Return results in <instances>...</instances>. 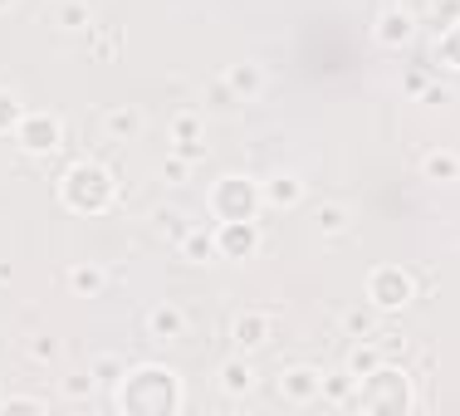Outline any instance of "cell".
Returning <instances> with one entry per match:
<instances>
[{
    "mask_svg": "<svg viewBox=\"0 0 460 416\" xmlns=\"http://www.w3.org/2000/svg\"><path fill=\"white\" fill-rule=\"evenodd\" d=\"M59 201L79 216H103L108 206H113V172L93 157H79L59 177Z\"/></svg>",
    "mask_w": 460,
    "mask_h": 416,
    "instance_id": "cell-1",
    "label": "cell"
},
{
    "mask_svg": "<svg viewBox=\"0 0 460 416\" xmlns=\"http://www.w3.org/2000/svg\"><path fill=\"white\" fill-rule=\"evenodd\" d=\"M358 397H353V412H411V377L402 367H392V363H377L367 372L363 382H358Z\"/></svg>",
    "mask_w": 460,
    "mask_h": 416,
    "instance_id": "cell-2",
    "label": "cell"
},
{
    "mask_svg": "<svg viewBox=\"0 0 460 416\" xmlns=\"http://www.w3.org/2000/svg\"><path fill=\"white\" fill-rule=\"evenodd\" d=\"M416 284H411V270L402 265H372L367 270V304L377 314H402L411 304Z\"/></svg>",
    "mask_w": 460,
    "mask_h": 416,
    "instance_id": "cell-3",
    "label": "cell"
},
{
    "mask_svg": "<svg viewBox=\"0 0 460 416\" xmlns=\"http://www.w3.org/2000/svg\"><path fill=\"white\" fill-rule=\"evenodd\" d=\"M211 211L221 216V221H255L260 216V181L221 177L211 186Z\"/></svg>",
    "mask_w": 460,
    "mask_h": 416,
    "instance_id": "cell-4",
    "label": "cell"
},
{
    "mask_svg": "<svg viewBox=\"0 0 460 416\" xmlns=\"http://www.w3.org/2000/svg\"><path fill=\"white\" fill-rule=\"evenodd\" d=\"M15 142H20V152H30V157H45V152H54L64 142V123H59V113H49V108H35V113H20V123H15Z\"/></svg>",
    "mask_w": 460,
    "mask_h": 416,
    "instance_id": "cell-5",
    "label": "cell"
},
{
    "mask_svg": "<svg viewBox=\"0 0 460 416\" xmlns=\"http://www.w3.org/2000/svg\"><path fill=\"white\" fill-rule=\"evenodd\" d=\"M275 338V314L270 309H240L235 319H230V343H235V353H260V348Z\"/></svg>",
    "mask_w": 460,
    "mask_h": 416,
    "instance_id": "cell-6",
    "label": "cell"
},
{
    "mask_svg": "<svg viewBox=\"0 0 460 416\" xmlns=\"http://www.w3.org/2000/svg\"><path fill=\"white\" fill-rule=\"evenodd\" d=\"M260 250V226L255 221H221L216 226V255L221 260H250Z\"/></svg>",
    "mask_w": 460,
    "mask_h": 416,
    "instance_id": "cell-7",
    "label": "cell"
},
{
    "mask_svg": "<svg viewBox=\"0 0 460 416\" xmlns=\"http://www.w3.org/2000/svg\"><path fill=\"white\" fill-rule=\"evenodd\" d=\"M319 372L323 367H309V363H294L279 372V397L289 407H314L319 402Z\"/></svg>",
    "mask_w": 460,
    "mask_h": 416,
    "instance_id": "cell-8",
    "label": "cell"
},
{
    "mask_svg": "<svg viewBox=\"0 0 460 416\" xmlns=\"http://www.w3.org/2000/svg\"><path fill=\"white\" fill-rule=\"evenodd\" d=\"M221 79H226V89L235 93V103H255V98L265 93L270 74H265V64H260V59H235Z\"/></svg>",
    "mask_w": 460,
    "mask_h": 416,
    "instance_id": "cell-9",
    "label": "cell"
},
{
    "mask_svg": "<svg viewBox=\"0 0 460 416\" xmlns=\"http://www.w3.org/2000/svg\"><path fill=\"white\" fill-rule=\"evenodd\" d=\"M304 196H309V181L299 172H275L270 181H260V206H270V211H289Z\"/></svg>",
    "mask_w": 460,
    "mask_h": 416,
    "instance_id": "cell-10",
    "label": "cell"
},
{
    "mask_svg": "<svg viewBox=\"0 0 460 416\" xmlns=\"http://www.w3.org/2000/svg\"><path fill=\"white\" fill-rule=\"evenodd\" d=\"M372 35H377L382 49H402V45H407V40L416 35L411 10H407V5H382V15H377V25H372Z\"/></svg>",
    "mask_w": 460,
    "mask_h": 416,
    "instance_id": "cell-11",
    "label": "cell"
},
{
    "mask_svg": "<svg viewBox=\"0 0 460 416\" xmlns=\"http://www.w3.org/2000/svg\"><path fill=\"white\" fill-rule=\"evenodd\" d=\"M98 128H103L113 142H133V137L142 133V108H137V103H113V108H103Z\"/></svg>",
    "mask_w": 460,
    "mask_h": 416,
    "instance_id": "cell-12",
    "label": "cell"
},
{
    "mask_svg": "<svg viewBox=\"0 0 460 416\" xmlns=\"http://www.w3.org/2000/svg\"><path fill=\"white\" fill-rule=\"evenodd\" d=\"M216 387H221V397H250L255 392V367H250V358H226L221 372H216Z\"/></svg>",
    "mask_w": 460,
    "mask_h": 416,
    "instance_id": "cell-13",
    "label": "cell"
},
{
    "mask_svg": "<svg viewBox=\"0 0 460 416\" xmlns=\"http://www.w3.org/2000/svg\"><path fill=\"white\" fill-rule=\"evenodd\" d=\"M147 333L157 338V343H181L186 338V309L181 304H157V309L147 314Z\"/></svg>",
    "mask_w": 460,
    "mask_h": 416,
    "instance_id": "cell-14",
    "label": "cell"
},
{
    "mask_svg": "<svg viewBox=\"0 0 460 416\" xmlns=\"http://www.w3.org/2000/svg\"><path fill=\"white\" fill-rule=\"evenodd\" d=\"M421 177H426V181H436V186H451V181L460 177V157H456V147H446V142H441V147L426 152V157H421Z\"/></svg>",
    "mask_w": 460,
    "mask_h": 416,
    "instance_id": "cell-15",
    "label": "cell"
},
{
    "mask_svg": "<svg viewBox=\"0 0 460 416\" xmlns=\"http://www.w3.org/2000/svg\"><path fill=\"white\" fill-rule=\"evenodd\" d=\"M348 226H353V206H348V201H319V206H314V231H319L323 240L343 235Z\"/></svg>",
    "mask_w": 460,
    "mask_h": 416,
    "instance_id": "cell-16",
    "label": "cell"
},
{
    "mask_svg": "<svg viewBox=\"0 0 460 416\" xmlns=\"http://www.w3.org/2000/svg\"><path fill=\"white\" fill-rule=\"evenodd\" d=\"M69 289L79 294V299H98V294H103V284H108V270L98 265V260H79V265L69 270Z\"/></svg>",
    "mask_w": 460,
    "mask_h": 416,
    "instance_id": "cell-17",
    "label": "cell"
},
{
    "mask_svg": "<svg viewBox=\"0 0 460 416\" xmlns=\"http://www.w3.org/2000/svg\"><path fill=\"white\" fill-rule=\"evenodd\" d=\"M353 397H358V382L348 372H319V402H328V407H353Z\"/></svg>",
    "mask_w": 460,
    "mask_h": 416,
    "instance_id": "cell-18",
    "label": "cell"
},
{
    "mask_svg": "<svg viewBox=\"0 0 460 416\" xmlns=\"http://www.w3.org/2000/svg\"><path fill=\"white\" fill-rule=\"evenodd\" d=\"M177 240H181V255L191 260V265H206V260H216V231H206V226H186Z\"/></svg>",
    "mask_w": 460,
    "mask_h": 416,
    "instance_id": "cell-19",
    "label": "cell"
},
{
    "mask_svg": "<svg viewBox=\"0 0 460 416\" xmlns=\"http://www.w3.org/2000/svg\"><path fill=\"white\" fill-rule=\"evenodd\" d=\"M377 363H382V353L372 348V338H353V348H348V358H343V372H348L353 382H363Z\"/></svg>",
    "mask_w": 460,
    "mask_h": 416,
    "instance_id": "cell-20",
    "label": "cell"
},
{
    "mask_svg": "<svg viewBox=\"0 0 460 416\" xmlns=\"http://www.w3.org/2000/svg\"><path fill=\"white\" fill-rule=\"evenodd\" d=\"M201 137H206L201 108H177L172 113V142H201Z\"/></svg>",
    "mask_w": 460,
    "mask_h": 416,
    "instance_id": "cell-21",
    "label": "cell"
},
{
    "mask_svg": "<svg viewBox=\"0 0 460 416\" xmlns=\"http://www.w3.org/2000/svg\"><path fill=\"white\" fill-rule=\"evenodd\" d=\"M49 20H54L59 30H89V25H93V10L84 5V0H59Z\"/></svg>",
    "mask_w": 460,
    "mask_h": 416,
    "instance_id": "cell-22",
    "label": "cell"
},
{
    "mask_svg": "<svg viewBox=\"0 0 460 416\" xmlns=\"http://www.w3.org/2000/svg\"><path fill=\"white\" fill-rule=\"evenodd\" d=\"M123 372H128V363L118 353H93V363H89V377L98 382V387H118Z\"/></svg>",
    "mask_w": 460,
    "mask_h": 416,
    "instance_id": "cell-23",
    "label": "cell"
},
{
    "mask_svg": "<svg viewBox=\"0 0 460 416\" xmlns=\"http://www.w3.org/2000/svg\"><path fill=\"white\" fill-rule=\"evenodd\" d=\"M343 333L348 338H372V333H377V309H372V304L343 309Z\"/></svg>",
    "mask_w": 460,
    "mask_h": 416,
    "instance_id": "cell-24",
    "label": "cell"
},
{
    "mask_svg": "<svg viewBox=\"0 0 460 416\" xmlns=\"http://www.w3.org/2000/svg\"><path fill=\"white\" fill-rule=\"evenodd\" d=\"M25 358H30V363H40V367H49L54 358H59V338H49V333H35V338L25 343Z\"/></svg>",
    "mask_w": 460,
    "mask_h": 416,
    "instance_id": "cell-25",
    "label": "cell"
},
{
    "mask_svg": "<svg viewBox=\"0 0 460 416\" xmlns=\"http://www.w3.org/2000/svg\"><path fill=\"white\" fill-rule=\"evenodd\" d=\"M0 412H40L45 416V397H35V392H10V397H0Z\"/></svg>",
    "mask_w": 460,
    "mask_h": 416,
    "instance_id": "cell-26",
    "label": "cell"
},
{
    "mask_svg": "<svg viewBox=\"0 0 460 416\" xmlns=\"http://www.w3.org/2000/svg\"><path fill=\"white\" fill-rule=\"evenodd\" d=\"M20 113H25V108H20V98L10 93V89H0V133H15Z\"/></svg>",
    "mask_w": 460,
    "mask_h": 416,
    "instance_id": "cell-27",
    "label": "cell"
},
{
    "mask_svg": "<svg viewBox=\"0 0 460 416\" xmlns=\"http://www.w3.org/2000/svg\"><path fill=\"white\" fill-rule=\"evenodd\" d=\"M157 172H162V177H167L172 186H181L186 177H191V162H186V157H177V152H167V157L157 162Z\"/></svg>",
    "mask_w": 460,
    "mask_h": 416,
    "instance_id": "cell-28",
    "label": "cell"
},
{
    "mask_svg": "<svg viewBox=\"0 0 460 416\" xmlns=\"http://www.w3.org/2000/svg\"><path fill=\"white\" fill-rule=\"evenodd\" d=\"M372 348L382 353V363H392V358H402L407 338H402V333H382V328H377V333H372Z\"/></svg>",
    "mask_w": 460,
    "mask_h": 416,
    "instance_id": "cell-29",
    "label": "cell"
},
{
    "mask_svg": "<svg viewBox=\"0 0 460 416\" xmlns=\"http://www.w3.org/2000/svg\"><path fill=\"white\" fill-rule=\"evenodd\" d=\"M93 392H98V382L89 377V372H79V377H64V397H69V402H89Z\"/></svg>",
    "mask_w": 460,
    "mask_h": 416,
    "instance_id": "cell-30",
    "label": "cell"
},
{
    "mask_svg": "<svg viewBox=\"0 0 460 416\" xmlns=\"http://www.w3.org/2000/svg\"><path fill=\"white\" fill-rule=\"evenodd\" d=\"M157 226H162L167 235H181V231H186V226H181V211H172V206H162V211H157Z\"/></svg>",
    "mask_w": 460,
    "mask_h": 416,
    "instance_id": "cell-31",
    "label": "cell"
},
{
    "mask_svg": "<svg viewBox=\"0 0 460 416\" xmlns=\"http://www.w3.org/2000/svg\"><path fill=\"white\" fill-rule=\"evenodd\" d=\"M172 152H177V157H186V162H201V157H206V142H172Z\"/></svg>",
    "mask_w": 460,
    "mask_h": 416,
    "instance_id": "cell-32",
    "label": "cell"
},
{
    "mask_svg": "<svg viewBox=\"0 0 460 416\" xmlns=\"http://www.w3.org/2000/svg\"><path fill=\"white\" fill-rule=\"evenodd\" d=\"M426 103H436V108H446L451 103V84H431V89H421Z\"/></svg>",
    "mask_w": 460,
    "mask_h": 416,
    "instance_id": "cell-33",
    "label": "cell"
},
{
    "mask_svg": "<svg viewBox=\"0 0 460 416\" xmlns=\"http://www.w3.org/2000/svg\"><path fill=\"white\" fill-rule=\"evenodd\" d=\"M211 103H216V108H235V93L226 89V79H216V84H211Z\"/></svg>",
    "mask_w": 460,
    "mask_h": 416,
    "instance_id": "cell-34",
    "label": "cell"
},
{
    "mask_svg": "<svg viewBox=\"0 0 460 416\" xmlns=\"http://www.w3.org/2000/svg\"><path fill=\"white\" fill-rule=\"evenodd\" d=\"M123 49V30H108V35H98V54H113Z\"/></svg>",
    "mask_w": 460,
    "mask_h": 416,
    "instance_id": "cell-35",
    "label": "cell"
},
{
    "mask_svg": "<svg viewBox=\"0 0 460 416\" xmlns=\"http://www.w3.org/2000/svg\"><path fill=\"white\" fill-rule=\"evenodd\" d=\"M431 10L441 15V25H456V0H431ZM436 25V30H441Z\"/></svg>",
    "mask_w": 460,
    "mask_h": 416,
    "instance_id": "cell-36",
    "label": "cell"
},
{
    "mask_svg": "<svg viewBox=\"0 0 460 416\" xmlns=\"http://www.w3.org/2000/svg\"><path fill=\"white\" fill-rule=\"evenodd\" d=\"M10 275H15V270H10L5 260H0V284H10Z\"/></svg>",
    "mask_w": 460,
    "mask_h": 416,
    "instance_id": "cell-37",
    "label": "cell"
},
{
    "mask_svg": "<svg viewBox=\"0 0 460 416\" xmlns=\"http://www.w3.org/2000/svg\"><path fill=\"white\" fill-rule=\"evenodd\" d=\"M10 5H15V0H0V15H5V10H10Z\"/></svg>",
    "mask_w": 460,
    "mask_h": 416,
    "instance_id": "cell-38",
    "label": "cell"
},
{
    "mask_svg": "<svg viewBox=\"0 0 460 416\" xmlns=\"http://www.w3.org/2000/svg\"><path fill=\"white\" fill-rule=\"evenodd\" d=\"M382 5H407V0H382Z\"/></svg>",
    "mask_w": 460,
    "mask_h": 416,
    "instance_id": "cell-39",
    "label": "cell"
}]
</instances>
